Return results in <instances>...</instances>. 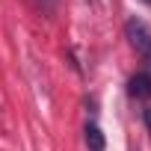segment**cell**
Returning a JSON list of instances; mask_svg holds the SVG:
<instances>
[{"label":"cell","mask_w":151,"mask_h":151,"mask_svg":"<svg viewBox=\"0 0 151 151\" xmlns=\"http://www.w3.org/2000/svg\"><path fill=\"white\" fill-rule=\"evenodd\" d=\"M86 145H89V151H104L107 148V142H104V133H101V127L98 124H86Z\"/></svg>","instance_id":"cell-3"},{"label":"cell","mask_w":151,"mask_h":151,"mask_svg":"<svg viewBox=\"0 0 151 151\" xmlns=\"http://www.w3.org/2000/svg\"><path fill=\"white\" fill-rule=\"evenodd\" d=\"M124 33H127L130 45L136 47V53L151 65V27H148L142 18H130V21L124 24Z\"/></svg>","instance_id":"cell-1"},{"label":"cell","mask_w":151,"mask_h":151,"mask_svg":"<svg viewBox=\"0 0 151 151\" xmlns=\"http://www.w3.org/2000/svg\"><path fill=\"white\" fill-rule=\"evenodd\" d=\"M127 92L133 98H151V74H133L130 83H127Z\"/></svg>","instance_id":"cell-2"},{"label":"cell","mask_w":151,"mask_h":151,"mask_svg":"<svg viewBox=\"0 0 151 151\" xmlns=\"http://www.w3.org/2000/svg\"><path fill=\"white\" fill-rule=\"evenodd\" d=\"M142 3H148V6H151V0H142Z\"/></svg>","instance_id":"cell-5"},{"label":"cell","mask_w":151,"mask_h":151,"mask_svg":"<svg viewBox=\"0 0 151 151\" xmlns=\"http://www.w3.org/2000/svg\"><path fill=\"white\" fill-rule=\"evenodd\" d=\"M142 119H145V127L151 130V107H145V110H142Z\"/></svg>","instance_id":"cell-4"}]
</instances>
